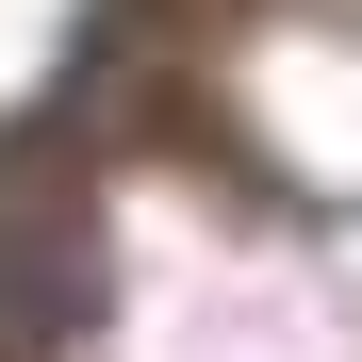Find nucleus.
Wrapping results in <instances>:
<instances>
[{
    "mask_svg": "<svg viewBox=\"0 0 362 362\" xmlns=\"http://www.w3.org/2000/svg\"><path fill=\"white\" fill-rule=\"evenodd\" d=\"M99 313V230H83V132L66 115H33V132H0V362L66 346Z\"/></svg>",
    "mask_w": 362,
    "mask_h": 362,
    "instance_id": "1",
    "label": "nucleus"
}]
</instances>
